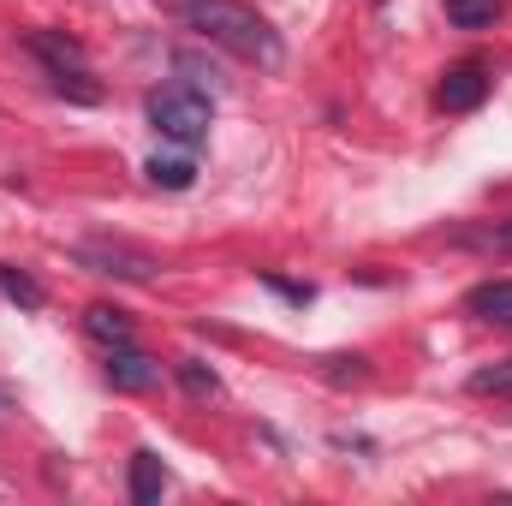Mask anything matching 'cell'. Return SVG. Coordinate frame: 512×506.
<instances>
[{
    "mask_svg": "<svg viewBox=\"0 0 512 506\" xmlns=\"http://www.w3.org/2000/svg\"><path fill=\"white\" fill-rule=\"evenodd\" d=\"M161 489H167V465L143 447V453H131V501L137 506H155L161 501Z\"/></svg>",
    "mask_w": 512,
    "mask_h": 506,
    "instance_id": "obj_9",
    "label": "cell"
},
{
    "mask_svg": "<svg viewBox=\"0 0 512 506\" xmlns=\"http://www.w3.org/2000/svg\"><path fill=\"white\" fill-rule=\"evenodd\" d=\"M0 292H6V298H18L24 310H42V286H36V280H24V274H12V268H0Z\"/></svg>",
    "mask_w": 512,
    "mask_h": 506,
    "instance_id": "obj_12",
    "label": "cell"
},
{
    "mask_svg": "<svg viewBox=\"0 0 512 506\" xmlns=\"http://www.w3.org/2000/svg\"><path fill=\"white\" fill-rule=\"evenodd\" d=\"M465 310L483 316V322H495V328H512V280H483V286H471V292H465Z\"/></svg>",
    "mask_w": 512,
    "mask_h": 506,
    "instance_id": "obj_7",
    "label": "cell"
},
{
    "mask_svg": "<svg viewBox=\"0 0 512 506\" xmlns=\"http://www.w3.org/2000/svg\"><path fill=\"white\" fill-rule=\"evenodd\" d=\"M167 12H179L197 36H209V42H221L227 54H239V60H251L262 72H274L280 60H286V48H280V30L245 6V0H161Z\"/></svg>",
    "mask_w": 512,
    "mask_h": 506,
    "instance_id": "obj_1",
    "label": "cell"
},
{
    "mask_svg": "<svg viewBox=\"0 0 512 506\" xmlns=\"http://www.w3.org/2000/svg\"><path fill=\"white\" fill-rule=\"evenodd\" d=\"M173 66L185 72V84H191V90H203V84H209V90H221V72H215V66H203L197 54H179Z\"/></svg>",
    "mask_w": 512,
    "mask_h": 506,
    "instance_id": "obj_14",
    "label": "cell"
},
{
    "mask_svg": "<svg viewBox=\"0 0 512 506\" xmlns=\"http://www.w3.org/2000/svg\"><path fill=\"white\" fill-rule=\"evenodd\" d=\"M78 262L96 268V274H114V280H155V268H161L149 251L120 245V239H90V245H78Z\"/></svg>",
    "mask_w": 512,
    "mask_h": 506,
    "instance_id": "obj_4",
    "label": "cell"
},
{
    "mask_svg": "<svg viewBox=\"0 0 512 506\" xmlns=\"http://www.w3.org/2000/svg\"><path fill=\"white\" fill-rule=\"evenodd\" d=\"M102 376H108L114 393H149V387L161 381V364H155L149 352H137V346H114L108 364H102Z\"/></svg>",
    "mask_w": 512,
    "mask_h": 506,
    "instance_id": "obj_6",
    "label": "cell"
},
{
    "mask_svg": "<svg viewBox=\"0 0 512 506\" xmlns=\"http://www.w3.org/2000/svg\"><path fill=\"white\" fill-rule=\"evenodd\" d=\"M495 251L512 256V221H507V227H495Z\"/></svg>",
    "mask_w": 512,
    "mask_h": 506,
    "instance_id": "obj_16",
    "label": "cell"
},
{
    "mask_svg": "<svg viewBox=\"0 0 512 506\" xmlns=\"http://www.w3.org/2000/svg\"><path fill=\"white\" fill-rule=\"evenodd\" d=\"M84 334H90L96 346H108V352L137 340V334H131V316L126 310H114V304H90V310H84Z\"/></svg>",
    "mask_w": 512,
    "mask_h": 506,
    "instance_id": "obj_8",
    "label": "cell"
},
{
    "mask_svg": "<svg viewBox=\"0 0 512 506\" xmlns=\"http://www.w3.org/2000/svg\"><path fill=\"white\" fill-rule=\"evenodd\" d=\"M24 48L36 54V66L48 72V84H54L66 102H84V108L102 102V84H96V72H90V54H84L66 30H30Z\"/></svg>",
    "mask_w": 512,
    "mask_h": 506,
    "instance_id": "obj_2",
    "label": "cell"
},
{
    "mask_svg": "<svg viewBox=\"0 0 512 506\" xmlns=\"http://www.w3.org/2000/svg\"><path fill=\"white\" fill-rule=\"evenodd\" d=\"M483 96H489V66H483V60H459V66L441 78V90H435V102H441L447 114H471V108H483Z\"/></svg>",
    "mask_w": 512,
    "mask_h": 506,
    "instance_id": "obj_5",
    "label": "cell"
},
{
    "mask_svg": "<svg viewBox=\"0 0 512 506\" xmlns=\"http://www.w3.org/2000/svg\"><path fill=\"white\" fill-rule=\"evenodd\" d=\"M179 381H185V393H197V399H215V393H221V376H215L209 364H179Z\"/></svg>",
    "mask_w": 512,
    "mask_h": 506,
    "instance_id": "obj_13",
    "label": "cell"
},
{
    "mask_svg": "<svg viewBox=\"0 0 512 506\" xmlns=\"http://www.w3.org/2000/svg\"><path fill=\"white\" fill-rule=\"evenodd\" d=\"M6 411H12V393H6V387H0V417H6Z\"/></svg>",
    "mask_w": 512,
    "mask_h": 506,
    "instance_id": "obj_17",
    "label": "cell"
},
{
    "mask_svg": "<svg viewBox=\"0 0 512 506\" xmlns=\"http://www.w3.org/2000/svg\"><path fill=\"white\" fill-rule=\"evenodd\" d=\"M143 173H149V179H155L161 191H191V179H197V167H191L185 155H155V161H149Z\"/></svg>",
    "mask_w": 512,
    "mask_h": 506,
    "instance_id": "obj_10",
    "label": "cell"
},
{
    "mask_svg": "<svg viewBox=\"0 0 512 506\" xmlns=\"http://www.w3.org/2000/svg\"><path fill=\"white\" fill-rule=\"evenodd\" d=\"M447 18H453L459 30H483V24L501 18V0H447Z\"/></svg>",
    "mask_w": 512,
    "mask_h": 506,
    "instance_id": "obj_11",
    "label": "cell"
},
{
    "mask_svg": "<svg viewBox=\"0 0 512 506\" xmlns=\"http://www.w3.org/2000/svg\"><path fill=\"white\" fill-rule=\"evenodd\" d=\"M209 96L203 90H191V84H161L155 96H149V126L161 131L167 143H179V149H197L203 137H209Z\"/></svg>",
    "mask_w": 512,
    "mask_h": 506,
    "instance_id": "obj_3",
    "label": "cell"
},
{
    "mask_svg": "<svg viewBox=\"0 0 512 506\" xmlns=\"http://www.w3.org/2000/svg\"><path fill=\"white\" fill-rule=\"evenodd\" d=\"M471 393H501V399H512V364L477 370V376H471Z\"/></svg>",
    "mask_w": 512,
    "mask_h": 506,
    "instance_id": "obj_15",
    "label": "cell"
}]
</instances>
